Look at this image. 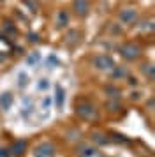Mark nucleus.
<instances>
[{
  "label": "nucleus",
  "instance_id": "obj_1",
  "mask_svg": "<svg viewBox=\"0 0 155 157\" xmlns=\"http://www.w3.org/2000/svg\"><path fill=\"white\" fill-rule=\"evenodd\" d=\"M74 111H76V115L85 122H95L99 118L97 108L93 106V102H90V101H86V99L76 101V108H74Z\"/></svg>",
  "mask_w": 155,
  "mask_h": 157
},
{
  "label": "nucleus",
  "instance_id": "obj_2",
  "mask_svg": "<svg viewBox=\"0 0 155 157\" xmlns=\"http://www.w3.org/2000/svg\"><path fill=\"white\" fill-rule=\"evenodd\" d=\"M120 55L125 58L127 62H134V60H139L141 55H143V50H141V46L138 43H134V41H127L123 43L122 46L118 48Z\"/></svg>",
  "mask_w": 155,
  "mask_h": 157
},
{
  "label": "nucleus",
  "instance_id": "obj_3",
  "mask_svg": "<svg viewBox=\"0 0 155 157\" xmlns=\"http://www.w3.org/2000/svg\"><path fill=\"white\" fill-rule=\"evenodd\" d=\"M92 64H93V67L99 69V71H108V72L116 65L115 64V60H113V57L106 55V53H102V55H95V57L92 58Z\"/></svg>",
  "mask_w": 155,
  "mask_h": 157
},
{
  "label": "nucleus",
  "instance_id": "obj_4",
  "mask_svg": "<svg viewBox=\"0 0 155 157\" xmlns=\"http://www.w3.org/2000/svg\"><path fill=\"white\" fill-rule=\"evenodd\" d=\"M138 11L134 7H125V9H122L118 13V18H120V21L122 23H125V25H134V23L138 21Z\"/></svg>",
  "mask_w": 155,
  "mask_h": 157
},
{
  "label": "nucleus",
  "instance_id": "obj_5",
  "mask_svg": "<svg viewBox=\"0 0 155 157\" xmlns=\"http://www.w3.org/2000/svg\"><path fill=\"white\" fill-rule=\"evenodd\" d=\"M55 154V145L49 141H44L34 148V157H53Z\"/></svg>",
  "mask_w": 155,
  "mask_h": 157
},
{
  "label": "nucleus",
  "instance_id": "obj_6",
  "mask_svg": "<svg viewBox=\"0 0 155 157\" xmlns=\"http://www.w3.org/2000/svg\"><path fill=\"white\" fill-rule=\"evenodd\" d=\"M72 9H74V13L78 16L85 18V16L90 13V2L88 0H74L72 2Z\"/></svg>",
  "mask_w": 155,
  "mask_h": 157
},
{
  "label": "nucleus",
  "instance_id": "obj_7",
  "mask_svg": "<svg viewBox=\"0 0 155 157\" xmlns=\"http://www.w3.org/2000/svg\"><path fill=\"white\" fill-rule=\"evenodd\" d=\"M78 155L79 157H104V154L97 150L95 147H90V145H81L78 148Z\"/></svg>",
  "mask_w": 155,
  "mask_h": 157
},
{
  "label": "nucleus",
  "instance_id": "obj_8",
  "mask_svg": "<svg viewBox=\"0 0 155 157\" xmlns=\"http://www.w3.org/2000/svg\"><path fill=\"white\" fill-rule=\"evenodd\" d=\"M27 147H28V143L25 141V140H16V141L11 145L9 152H11V155L20 157V155H23V154L27 152Z\"/></svg>",
  "mask_w": 155,
  "mask_h": 157
},
{
  "label": "nucleus",
  "instance_id": "obj_9",
  "mask_svg": "<svg viewBox=\"0 0 155 157\" xmlns=\"http://www.w3.org/2000/svg\"><path fill=\"white\" fill-rule=\"evenodd\" d=\"M65 88H63L62 85H56L55 86V94H53V101H55V104L58 109H62L63 104H65Z\"/></svg>",
  "mask_w": 155,
  "mask_h": 157
},
{
  "label": "nucleus",
  "instance_id": "obj_10",
  "mask_svg": "<svg viewBox=\"0 0 155 157\" xmlns=\"http://www.w3.org/2000/svg\"><path fill=\"white\" fill-rule=\"evenodd\" d=\"M13 102H14L13 92H2L0 94V108H2V109H9V108L13 106Z\"/></svg>",
  "mask_w": 155,
  "mask_h": 157
},
{
  "label": "nucleus",
  "instance_id": "obj_11",
  "mask_svg": "<svg viewBox=\"0 0 155 157\" xmlns=\"http://www.w3.org/2000/svg\"><path fill=\"white\" fill-rule=\"evenodd\" d=\"M69 25V13L62 9V11H58V14H56V27L58 29H65Z\"/></svg>",
  "mask_w": 155,
  "mask_h": 157
},
{
  "label": "nucleus",
  "instance_id": "obj_12",
  "mask_svg": "<svg viewBox=\"0 0 155 157\" xmlns=\"http://www.w3.org/2000/svg\"><path fill=\"white\" fill-rule=\"evenodd\" d=\"M141 72L145 74V78H148L150 81H153L155 78V67L152 62H145V64L141 65Z\"/></svg>",
  "mask_w": 155,
  "mask_h": 157
},
{
  "label": "nucleus",
  "instance_id": "obj_13",
  "mask_svg": "<svg viewBox=\"0 0 155 157\" xmlns=\"http://www.w3.org/2000/svg\"><path fill=\"white\" fill-rule=\"evenodd\" d=\"M111 76L115 79H123V78H127V76H129V71H127V67H123V65H115V67H113L111 71Z\"/></svg>",
  "mask_w": 155,
  "mask_h": 157
},
{
  "label": "nucleus",
  "instance_id": "obj_14",
  "mask_svg": "<svg viewBox=\"0 0 155 157\" xmlns=\"http://www.w3.org/2000/svg\"><path fill=\"white\" fill-rule=\"evenodd\" d=\"M28 83H30V76H28L27 72H20L18 74V86L20 88H27Z\"/></svg>",
  "mask_w": 155,
  "mask_h": 157
},
{
  "label": "nucleus",
  "instance_id": "obj_15",
  "mask_svg": "<svg viewBox=\"0 0 155 157\" xmlns=\"http://www.w3.org/2000/svg\"><path fill=\"white\" fill-rule=\"evenodd\" d=\"M37 90H39V92H46V90H49V79H46V78L39 79V81H37Z\"/></svg>",
  "mask_w": 155,
  "mask_h": 157
},
{
  "label": "nucleus",
  "instance_id": "obj_16",
  "mask_svg": "<svg viewBox=\"0 0 155 157\" xmlns=\"http://www.w3.org/2000/svg\"><path fill=\"white\" fill-rule=\"evenodd\" d=\"M51 102H53V97H49V95H46V97L42 99V108H44V109H48V108L51 106Z\"/></svg>",
  "mask_w": 155,
  "mask_h": 157
},
{
  "label": "nucleus",
  "instance_id": "obj_17",
  "mask_svg": "<svg viewBox=\"0 0 155 157\" xmlns=\"http://www.w3.org/2000/svg\"><path fill=\"white\" fill-rule=\"evenodd\" d=\"M37 60H39V53H32V55H30V57H28V64L32 65L35 62V64H37Z\"/></svg>",
  "mask_w": 155,
  "mask_h": 157
},
{
  "label": "nucleus",
  "instance_id": "obj_18",
  "mask_svg": "<svg viewBox=\"0 0 155 157\" xmlns=\"http://www.w3.org/2000/svg\"><path fill=\"white\" fill-rule=\"evenodd\" d=\"M28 41H30V43H39V36H37V34H30V36H28Z\"/></svg>",
  "mask_w": 155,
  "mask_h": 157
},
{
  "label": "nucleus",
  "instance_id": "obj_19",
  "mask_svg": "<svg viewBox=\"0 0 155 157\" xmlns=\"http://www.w3.org/2000/svg\"><path fill=\"white\" fill-rule=\"evenodd\" d=\"M9 155H11L9 148H0V157H9Z\"/></svg>",
  "mask_w": 155,
  "mask_h": 157
}]
</instances>
